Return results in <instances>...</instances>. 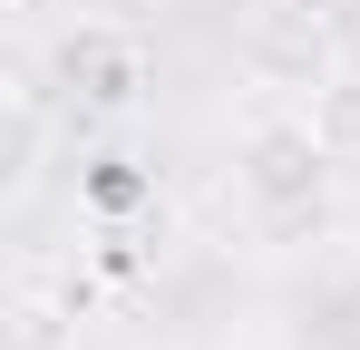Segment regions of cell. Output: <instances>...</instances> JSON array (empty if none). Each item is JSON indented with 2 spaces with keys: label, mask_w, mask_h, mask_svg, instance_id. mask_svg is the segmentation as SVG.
<instances>
[{
  "label": "cell",
  "mask_w": 360,
  "mask_h": 350,
  "mask_svg": "<svg viewBox=\"0 0 360 350\" xmlns=\"http://www.w3.org/2000/svg\"><path fill=\"white\" fill-rule=\"evenodd\" d=\"M331 146H321V127L302 108H263V117H243V136H234V185H243V205L263 214V224H283V214H311L321 205V185H331Z\"/></svg>",
  "instance_id": "6da1fadb"
},
{
  "label": "cell",
  "mask_w": 360,
  "mask_h": 350,
  "mask_svg": "<svg viewBox=\"0 0 360 350\" xmlns=\"http://www.w3.org/2000/svg\"><path fill=\"white\" fill-rule=\"evenodd\" d=\"M59 78L78 88V108H108V117H117V108L146 98V49H136L127 30H98V20H88V30L59 39Z\"/></svg>",
  "instance_id": "7a4b0ae2"
},
{
  "label": "cell",
  "mask_w": 360,
  "mask_h": 350,
  "mask_svg": "<svg viewBox=\"0 0 360 350\" xmlns=\"http://www.w3.org/2000/svg\"><path fill=\"white\" fill-rule=\"evenodd\" d=\"M302 117L321 127V146H331L341 166H360V78H351V68L311 78V98H302Z\"/></svg>",
  "instance_id": "3957f363"
},
{
  "label": "cell",
  "mask_w": 360,
  "mask_h": 350,
  "mask_svg": "<svg viewBox=\"0 0 360 350\" xmlns=\"http://www.w3.org/2000/svg\"><path fill=\"white\" fill-rule=\"evenodd\" d=\"M39 156H49L39 88H30V78H10V156H0V185H10V195H30V185H39Z\"/></svg>",
  "instance_id": "277c9868"
},
{
  "label": "cell",
  "mask_w": 360,
  "mask_h": 350,
  "mask_svg": "<svg viewBox=\"0 0 360 350\" xmlns=\"http://www.w3.org/2000/svg\"><path fill=\"white\" fill-rule=\"evenodd\" d=\"M78 341V311L49 302V292H20V311H10V350H68Z\"/></svg>",
  "instance_id": "5b68a950"
},
{
  "label": "cell",
  "mask_w": 360,
  "mask_h": 350,
  "mask_svg": "<svg viewBox=\"0 0 360 350\" xmlns=\"http://www.w3.org/2000/svg\"><path fill=\"white\" fill-rule=\"evenodd\" d=\"M311 350H360V321H331V331H321Z\"/></svg>",
  "instance_id": "8992f818"
}]
</instances>
